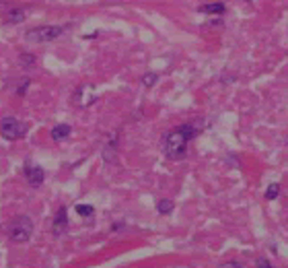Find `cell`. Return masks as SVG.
I'll return each mask as SVG.
<instances>
[{
	"label": "cell",
	"instance_id": "12",
	"mask_svg": "<svg viewBox=\"0 0 288 268\" xmlns=\"http://www.w3.org/2000/svg\"><path fill=\"white\" fill-rule=\"evenodd\" d=\"M278 194H280V184H270L266 190V200H276Z\"/></svg>",
	"mask_w": 288,
	"mask_h": 268
},
{
	"label": "cell",
	"instance_id": "16",
	"mask_svg": "<svg viewBox=\"0 0 288 268\" xmlns=\"http://www.w3.org/2000/svg\"><path fill=\"white\" fill-rule=\"evenodd\" d=\"M27 87H29V79H25V80H23V85L19 87V91H16V93H19V95H25V91H27Z\"/></svg>",
	"mask_w": 288,
	"mask_h": 268
},
{
	"label": "cell",
	"instance_id": "8",
	"mask_svg": "<svg viewBox=\"0 0 288 268\" xmlns=\"http://www.w3.org/2000/svg\"><path fill=\"white\" fill-rule=\"evenodd\" d=\"M227 9L222 2H210V4H204L200 6V13H210V15H222Z\"/></svg>",
	"mask_w": 288,
	"mask_h": 268
},
{
	"label": "cell",
	"instance_id": "10",
	"mask_svg": "<svg viewBox=\"0 0 288 268\" xmlns=\"http://www.w3.org/2000/svg\"><path fill=\"white\" fill-rule=\"evenodd\" d=\"M177 130H179V132H181V134L185 136L187 141H192L194 136L197 134V130H196V126H194V124H183V126H179Z\"/></svg>",
	"mask_w": 288,
	"mask_h": 268
},
{
	"label": "cell",
	"instance_id": "2",
	"mask_svg": "<svg viewBox=\"0 0 288 268\" xmlns=\"http://www.w3.org/2000/svg\"><path fill=\"white\" fill-rule=\"evenodd\" d=\"M33 235V223L29 217H16L15 221L8 227V237L15 243H25L29 241V237Z\"/></svg>",
	"mask_w": 288,
	"mask_h": 268
},
{
	"label": "cell",
	"instance_id": "13",
	"mask_svg": "<svg viewBox=\"0 0 288 268\" xmlns=\"http://www.w3.org/2000/svg\"><path fill=\"white\" fill-rule=\"evenodd\" d=\"M76 213H78L80 217H93L95 208L91 206V205H76Z\"/></svg>",
	"mask_w": 288,
	"mask_h": 268
},
{
	"label": "cell",
	"instance_id": "15",
	"mask_svg": "<svg viewBox=\"0 0 288 268\" xmlns=\"http://www.w3.org/2000/svg\"><path fill=\"white\" fill-rule=\"evenodd\" d=\"M21 62L23 64H35V56H21Z\"/></svg>",
	"mask_w": 288,
	"mask_h": 268
},
{
	"label": "cell",
	"instance_id": "14",
	"mask_svg": "<svg viewBox=\"0 0 288 268\" xmlns=\"http://www.w3.org/2000/svg\"><path fill=\"white\" fill-rule=\"evenodd\" d=\"M156 80H159V77H156L154 72H148V75L142 77V85H144V87H152Z\"/></svg>",
	"mask_w": 288,
	"mask_h": 268
},
{
	"label": "cell",
	"instance_id": "11",
	"mask_svg": "<svg viewBox=\"0 0 288 268\" xmlns=\"http://www.w3.org/2000/svg\"><path fill=\"white\" fill-rule=\"evenodd\" d=\"M6 21L8 23H21V21H25V13L21 9H13L11 13L6 15Z\"/></svg>",
	"mask_w": 288,
	"mask_h": 268
},
{
	"label": "cell",
	"instance_id": "17",
	"mask_svg": "<svg viewBox=\"0 0 288 268\" xmlns=\"http://www.w3.org/2000/svg\"><path fill=\"white\" fill-rule=\"evenodd\" d=\"M258 268H274V266H272L268 260H258Z\"/></svg>",
	"mask_w": 288,
	"mask_h": 268
},
{
	"label": "cell",
	"instance_id": "19",
	"mask_svg": "<svg viewBox=\"0 0 288 268\" xmlns=\"http://www.w3.org/2000/svg\"><path fill=\"white\" fill-rule=\"evenodd\" d=\"M245 2H251V0H245Z\"/></svg>",
	"mask_w": 288,
	"mask_h": 268
},
{
	"label": "cell",
	"instance_id": "3",
	"mask_svg": "<svg viewBox=\"0 0 288 268\" xmlns=\"http://www.w3.org/2000/svg\"><path fill=\"white\" fill-rule=\"evenodd\" d=\"M64 33V27L58 25H44V27H35L27 31V42L33 44H45V42H54Z\"/></svg>",
	"mask_w": 288,
	"mask_h": 268
},
{
	"label": "cell",
	"instance_id": "9",
	"mask_svg": "<svg viewBox=\"0 0 288 268\" xmlns=\"http://www.w3.org/2000/svg\"><path fill=\"white\" fill-rule=\"evenodd\" d=\"M156 210H159L161 215H169V213H173V200H169V198H161L159 202H156Z\"/></svg>",
	"mask_w": 288,
	"mask_h": 268
},
{
	"label": "cell",
	"instance_id": "5",
	"mask_svg": "<svg viewBox=\"0 0 288 268\" xmlns=\"http://www.w3.org/2000/svg\"><path fill=\"white\" fill-rule=\"evenodd\" d=\"M25 175H27V182L29 186H33V188H39L41 184H44V169H41L39 165H29L27 169H25Z\"/></svg>",
	"mask_w": 288,
	"mask_h": 268
},
{
	"label": "cell",
	"instance_id": "4",
	"mask_svg": "<svg viewBox=\"0 0 288 268\" xmlns=\"http://www.w3.org/2000/svg\"><path fill=\"white\" fill-rule=\"evenodd\" d=\"M25 132H27V126H25L19 118L6 116V118H2V122H0V134H2L6 141L23 139Z\"/></svg>",
	"mask_w": 288,
	"mask_h": 268
},
{
	"label": "cell",
	"instance_id": "6",
	"mask_svg": "<svg viewBox=\"0 0 288 268\" xmlns=\"http://www.w3.org/2000/svg\"><path fill=\"white\" fill-rule=\"evenodd\" d=\"M66 227H68V213H66V208L62 206V208L56 213V219H54L52 229H54L56 235H62V233L66 231Z\"/></svg>",
	"mask_w": 288,
	"mask_h": 268
},
{
	"label": "cell",
	"instance_id": "1",
	"mask_svg": "<svg viewBox=\"0 0 288 268\" xmlns=\"http://www.w3.org/2000/svg\"><path fill=\"white\" fill-rule=\"evenodd\" d=\"M187 139L183 134L179 132V130H171V132H167V136H165V155H167L169 159H183L185 153H187Z\"/></svg>",
	"mask_w": 288,
	"mask_h": 268
},
{
	"label": "cell",
	"instance_id": "7",
	"mask_svg": "<svg viewBox=\"0 0 288 268\" xmlns=\"http://www.w3.org/2000/svg\"><path fill=\"white\" fill-rule=\"evenodd\" d=\"M70 132H72V128H70L68 124H58V126H54V128H52V141L62 142V141L68 139Z\"/></svg>",
	"mask_w": 288,
	"mask_h": 268
},
{
	"label": "cell",
	"instance_id": "18",
	"mask_svg": "<svg viewBox=\"0 0 288 268\" xmlns=\"http://www.w3.org/2000/svg\"><path fill=\"white\" fill-rule=\"evenodd\" d=\"M227 268H241V266H239L237 262H230V264H227Z\"/></svg>",
	"mask_w": 288,
	"mask_h": 268
}]
</instances>
